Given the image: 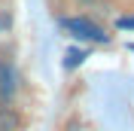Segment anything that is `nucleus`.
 <instances>
[{
	"mask_svg": "<svg viewBox=\"0 0 134 131\" xmlns=\"http://www.w3.org/2000/svg\"><path fill=\"white\" fill-rule=\"evenodd\" d=\"M61 28L70 31L73 37H79V40H94V43H104V40H107L104 28H98L94 21H88V18H61Z\"/></svg>",
	"mask_w": 134,
	"mask_h": 131,
	"instance_id": "obj_1",
	"label": "nucleus"
},
{
	"mask_svg": "<svg viewBox=\"0 0 134 131\" xmlns=\"http://www.w3.org/2000/svg\"><path fill=\"white\" fill-rule=\"evenodd\" d=\"M119 28H125V31H134V15H131V18H119Z\"/></svg>",
	"mask_w": 134,
	"mask_h": 131,
	"instance_id": "obj_4",
	"label": "nucleus"
},
{
	"mask_svg": "<svg viewBox=\"0 0 134 131\" xmlns=\"http://www.w3.org/2000/svg\"><path fill=\"white\" fill-rule=\"evenodd\" d=\"M21 128V119L9 104H0V131H18Z\"/></svg>",
	"mask_w": 134,
	"mask_h": 131,
	"instance_id": "obj_2",
	"label": "nucleus"
},
{
	"mask_svg": "<svg viewBox=\"0 0 134 131\" xmlns=\"http://www.w3.org/2000/svg\"><path fill=\"white\" fill-rule=\"evenodd\" d=\"M82 58H85V55H82V52H67V64L73 67V64H76V61H82Z\"/></svg>",
	"mask_w": 134,
	"mask_h": 131,
	"instance_id": "obj_3",
	"label": "nucleus"
}]
</instances>
